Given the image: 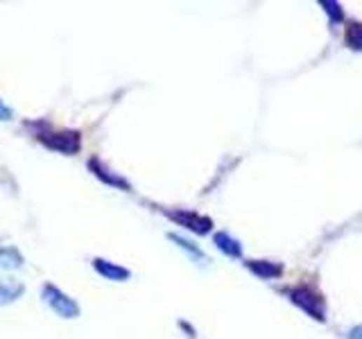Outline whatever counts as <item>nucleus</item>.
Here are the masks:
<instances>
[{
  "mask_svg": "<svg viewBox=\"0 0 362 339\" xmlns=\"http://www.w3.org/2000/svg\"><path fill=\"white\" fill-rule=\"evenodd\" d=\"M326 7V12H328V16H333V20L337 23V20H342V12H340V5L337 3H321Z\"/></svg>",
  "mask_w": 362,
  "mask_h": 339,
  "instance_id": "nucleus-13",
  "label": "nucleus"
},
{
  "mask_svg": "<svg viewBox=\"0 0 362 339\" xmlns=\"http://www.w3.org/2000/svg\"><path fill=\"white\" fill-rule=\"evenodd\" d=\"M215 244H217L220 251H224L227 255H231V258H240V255H243V246H240L238 240L231 238L229 233H217Z\"/></svg>",
  "mask_w": 362,
  "mask_h": 339,
  "instance_id": "nucleus-10",
  "label": "nucleus"
},
{
  "mask_svg": "<svg viewBox=\"0 0 362 339\" xmlns=\"http://www.w3.org/2000/svg\"><path fill=\"white\" fill-rule=\"evenodd\" d=\"M23 253L16 246H0V270H18L23 267Z\"/></svg>",
  "mask_w": 362,
  "mask_h": 339,
  "instance_id": "nucleus-8",
  "label": "nucleus"
},
{
  "mask_svg": "<svg viewBox=\"0 0 362 339\" xmlns=\"http://www.w3.org/2000/svg\"><path fill=\"white\" fill-rule=\"evenodd\" d=\"M88 170L95 174V177L100 181H105L109 183V186H114V188H120V190H129V183L123 179V177H118V174L114 170H109L107 166L100 159H90L88 161Z\"/></svg>",
  "mask_w": 362,
  "mask_h": 339,
  "instance_id": "nucleus-5",
  "label": "nucleus"
},
{
  "mask_svg": "<svg viewBox=\"0 0 362 339\" xmlns=\"http://www.w3.org/2000/svg\"><path fill=\"white\" fill-rule=\"evenodd\" d=\"M349 339H362V326H356L354 331L349 333Z\"/></svg>",
  "mask_w": 362,
  "mask_h": 339,
  "instance_id": "nucleus-15",
  "label": "nucleus"
},
{
  "mask_svg": "<svg viewBox=\"0 0 362 339\" xmlns=\"http://www.w3.org/2000/svg\"><path fill=\"white\" fill-rule=\"evenodd\" d=\"M168 238L173 240V242H177L184 251H188V255H190V258H193L197 265H206V262H208V258H206V255H204L202 251H199L197 244H193V242L186 240V238H181V235H177V233H170Z\"/></svg>",
  "mask_w": 362,
  "mask_h": 339,
  "instance_id": "nucleus-11",
  "label": "nucleus"
},
{
  "mask_svg": "<svg viewBox=\"0 0 362 339\" xmlns=\"http://www.w3.org/2000/svg\"><path fill=\"white\" fill-rule=\"evenodd\" d=\"M290 301L299 305L310 317H315L317 321H324V299L317 292L310 290V287H297V290H293L290 292Z\"/></svg>",
  "mask_w": 362,
  "mask_h": 339,
  "instance_id": "nucleus-3",
  "label": "nucleus"
},
{
  "mask_svg": "<svg viewBox=\"0 0 362 339\" xmlns=\"http://www.w3.org/2000/svg\"><path fill=\"white\" fill-rule=\"evenodd\" d=\"M168 218L179 222L181 226H186V229H190V231L199 233V235H204V233L210 231V220L208 218H202V215H197V213H190V211H170Z\"/></svg>",
  "mask_w": 362,
  "mask_h": 339,
  "instance_id": "nucleus-4",
  "label": "nucleus"
},
{
  "mask_svg": "<svg viewBox=\"0 0 362 339\" xmlns=\"http://www.w3.org/2000/svg\"><path fill=\"white\" fill-rule=\"evenodd\" d=\"M29 127H34V136L39 142H43L48 149L59 152V154H77L82 147V133L77 129H53L48 122H29Z\"/></svg>",
  "mask_w": 362,
  "mask_h": 339,
  "instance_id": "nucleus-1",
  "label": "nucleus"
},
{
  "mask_svg": "<svg viewBox=\"0 0 362 339\" xmlns=\"http://www.w3.org/2000/svg\"><path fill=\"white\" fill-rule=\"evenodd\" d=\"M347 46H351L354 50H362V23L347 25Z\"/></svg>",
  "mask_w": 362,
  "mask_h": 339,
  "instance_id": "nucleus-12",
  "label": "nucleus"
},
{
  "mask_svg": "<svg viewBox=\"0 0 362 339\" xmlns=\"http://www.w3.org/2000/svg\"><path fill=\"white\" fill-rule=\"evenodd\" d=\"M93 270L102 276V279L107 281H118V283H123L127 281L129 276H132V272L125 270V267H120L116 262H109L105 258H93Z\"/></svg>",
  "mask_w": 362,
  "mask_h": 339,
  "instance_id": "nucleus-6",
  "label": "nucleus"
},
{
  "mask_svg": "<svg viewBox=\"0 0 362 339\" xmlns=\"http://www.w3.org/2000/svg\"><path fill=\"white\" fill-rule=\"evenodd\" d=\"M25 294V285L18 283V281H0V305H7V303H14L16 299H21Z\"/></svg>",
  "mask_w": 362,
  "mask_h": 339,
  "instance_id": "nucleus-7",
  "label": "nucleus"
},
{
  "mask_svg": "<svg viewBox=\"0 0 362 339\" xmlns=\"http://www.w3.org/2000/svg\"><path fill=\"white\" fill-rule=\"evenodd\" d=\"M247 267L256 276H260V279H276V276H281V272H283V270H281V265L267 262V260H249Z\"/></svg>",
  "mask_w": 362,
  "mask_h": 339,
  "instance_id": "nucleus-9",
  "label": "nucleus"
},
{
  "mask_svg": "<svg viewBox=\"0 0 362 339\" xmlns=\"http://www.w3.org/2000/svg\"><path fill=\"white\" fill-rule=\"evenodd\" d=\"M12 116H14L12 109H9V107L5 105V102L0 100V120H12Z\"/></svg>",
  "mask_w": 362,
  "mask_h": 339,
  "instance_id": "nucleus-14",
  "label": "nucleus"
},
{
  "mask_svg": "<svg viewBox=\"0 0 362 339\" xmlns=\"http://www.w3.org/2000/svg\"><path fill=\"white\" fill-rule=\"evenodd\" d=\"M41 299H43V303L50 307V310L62 317V319H75V317H79V305H77V301L70 299L66 292H62L53 283H46L43 285Z\"/></svg>",
  "mask_w": 362,
  "mask_h": 339,
  "instance_id": "nucleus-2",
  "label": "nucleus"
}]
</instances>
